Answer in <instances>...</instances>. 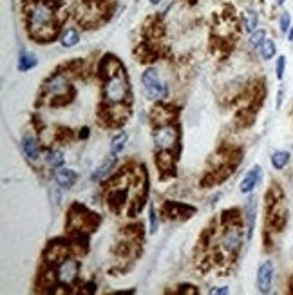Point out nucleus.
Wrapping results in <instances>:
<instances>
[{
    "label": "nucleus",
    "mask_w": 293,
    "mask_h": 295,
    "mask_svg": "<svg viewBox=\"0 0 293 295\" xmlns=\"http://www.w3.org/2000/svg\"><path fill=\"white\" fill-rule=\"evenodd\" d=\"M24 18L29 37L40 44H49L62 33L56 0H25Z\"/></svg>",
    "instance_id": "1"
},
{
    "label": "nucleus",
    "mask_w": 293,
    "mask_h": 295,
    "mask_svg": "<svg viewBox=\"0 0 293 295\" xmlns=\"http://www.w3.org/2000/svg\"><path fill=\"white\" fill-rule=\"evenodd\" d=\"M100 76L104 78L102 98H104L105 107L125 105L131 100V85H128L127 73L114 54H107L100 62Z\"/></svg>",
    "instance_id": "2"
},
{
    "label": "nucleus",
    "mask_w": 293,
    "mask_h": 295,
    "mask_svg": "<svg viewBox=\"0 0 293 295\" xmlns=\"http://www.w3.org/2000/svg\"><path fill=\"white\" fill-rule=\"evenodd\" d=\"M141 85H143L145 96L152 102H167L170 96V87L165 80L161 78L156 67H147L141 75Z\"/></svg>",
    "instance_id": "3"
},
{
    "label": "nucleus",
    "mask_w": 293,
    "mask_h": 295,
    "mask_svg": "<svg viewBox=\"0 0 293 295\" xmlns=\"http://www.w3.org/2000/svg\"><path fill=\"white\" fill-rule=\"evenodd\" d=\"M179 138H181V133H179L178 125L170 123V121L156 125V129L152 133V142L157 152L176 154L179 149Z\"/></svg>",
    "instance_id": "4"
},
{
    "label": "nucleus",
    "mask_w": 293,
    "mask_h": 295,
    "mask_svg": "<svg viewBox=\"0 0 293 295\" xmlns=\"http://www.w3.org/2000/svg\"><path fill=\"white\" fill-rule=\"evenodd\" d=\"M244 234L239 223H230L224 226L221 239H219V250L224 257H236L243 248Z\"/></svg>",
    "instance_id": "5"
},
{
    "label": "nucleus",
    "mask_w": 293,
    "mask_h": 295,
    "mask_svg": "<svg viewBox=\"0 0 293 295\" xmlns=\"http://www.w3.org/2000/svg\"><path fill=\"white\" fill-rule=\"evenodd\" d=\"M54 279L58 284L62 286H75L76 281L80 279V261L75 257H63L62 261L56 265L54 270Z\"/></svg>",
    "instance_id": "6"
},
{
    "label": "nucleus",
    "mask_w": 293,
    "mask_h": 295,
    "mask_svg": "<svg viewBox=\"0 0 293 295\" xmlns=\"http://www.w3.org/2000/svg\"><path fill=\"white\" fill-rule=\"evenodd\" d=\"M71 92V76L66 71H56L44 82V94L49 98H66Z\"/></svg>",
    "instance_id": "7"
},
{
    "label": "nucleus",
    "mask_w": 293,
    "mask_h": 295,
    "mask_svg": "<svg viewBox=\"0 0 293 295\" xmlns=\"http://www.w3.org/2000/svg\"><path fill=\"white\" fill-rule=\"evenodd\" d=\"M102 15H104V8L100 6L98 0H85V2H82V4L78 6L75 17L82 25L91 27V25L98 24Z\"/></svg>",
    "instance_id": "8"
},
{
    "label": "nucleus",
    "mask_w": 293,
    "mask_h": 295,
    "mask_svg": "<svg viewBox=\"0 0 293 295\" xmlns=\"http://www.w3.org/2000/svg\"><path fill=\"white\" fill-rule=\"evenodd\" d=\"M273 279H275V266L273 263L265 261L261 263L257 268V277H255V286L259 290V293H272L273 290Z\"/></svg>",
    "instance_id": "9"
},
{
    "label": "nucleus",
    "mask_w": 293,
    "mask_h": 295,
    "mask_svg": "<svg viewBox=\"0 0 293 295\" xmlns=\"http://www.w3.org/2000/svg\"><path fill=\"white\" fill-rule=\"evenodd\" d=\"M261 179H263V167H261V165H253L252 169H250V171L244 174V178L241 179V185H239L241 194L250 195L257 187H259Z\"/></svg>",
    "instance_id": "10"
},
{
    "label": "nucleus",
    "mask_w": 293,
    "mask_h": 295,
    "mask_svg": "<svg viewBox=\"0 0 293 295\" xmlns=\"http://www.w3.org/2000/svg\"><path fill=\"white\" fill-rule=\"evenodd\" d=\"M20 145H22V152H24V156L27 158L29 163H33V165L40 163V159H42L40 143H38V140L33 134H24Z\"/></svg>",
    "instance_id": "11"
},
{
    "label": "nucleus",
    "mask_w": 293,
    "mask_h": 295,
    "mask_svg": "<svg viewBox=\"0 0 293 295\" xmlns=\"http://www.w3.org/2000/svg\"><path fill=\"white\" fill-rule=\"evenodd\" d=\"M194 212V207L178 203V201H169V203L163 205V216H167V219H185V217H190Z\"/></svg>",
    "instance_id": "12"
},
{
    "label": "nucleus",
    "mask_w": 293,
    "mask_h": 295,
    "mask_svg": "<svg viewBox=\"0 0 293 295\" xmlns=\"http://www.w3.org/2000/svg\"><path fill=\"white\" fill-rule=\"evenodd\" d=\"M116 163H118V156L111 154L105 161L100 163L98 169H96V171L91 174V179L94 181V183H100V181H105L107 178H111V174L114 172V169H116Z\"/></svg>",
    "instance_id": "13"
},
{
    "label": "nucleus",
    "mask_w": 293,
    "mask_h": 295,
    "mask_svg": "<svg viewBox=\"0 0 293 295\" xmlns=\"http://www.w3.org/2000/svg\"><path fill=\"white\" fill-rule=\"evenodd\" d=\"M244 219H246V237L252 239L253 228H255V219H257V200L250 194L244 205Z\"/></svg>",
    "instance_id": "14"
},
{
    "label": "nucleus",
    "mask_w": 293,
    "mask_h": 295,
    "mask_svg": "<svg viewBox=\"0 0 293 295\" xmlns=\"http://www.w3.org/2000/svg\"><path fill=\"white\" fill-rule=\"evenodd\" d=\"M58 42L63 49H73L80 44V31L76 27H63L58 37Z\"/></svg>",
    "instance_id": "15"
},
{
    "label": "nucleus",
    "mask_w": 293,
    "mask_h": 295,
    "mask_svg": "<svg viewBox=\"0 0 293 295\" xmlns=\"http://www.w3.org/2000/svg\"><path fill=\"white\" fill-rule=\"evenodd\" d=\"M76 179H78V176H76V172L73 171V169H66V167H62V169H56L54 181H56L58 187L73 188V185L76 183Z\"/></svg>",
    "instance_id": "16"
},
{
    "label": "nucleus",
    "mask_w": 293,
    "mask_h": 295,
    "mask_svg": "<svg viewBox=\"0 0 293 295\" xmlns=\"http://www.w3.org/2000/svg\"><path fill=\"white\" fill-rule=\"evenodd\" d=\"M18 71L22 73H27L31 71V69H35V67L38 65V58L35 53H29V51H22L20 56H18Z\"/></svg>",
    "instance_id": "17"
},
{
    "label": "nucleus",
    "mask_w": 293,
    "mask_h": 295,
    "mask_svg": "<svg viewBox=\"0 0 293 295\" xmlns=\"http://www.w3.org/2000/svg\"><path fill=\"white\" fill-rule=\"evenodd\" d=\"M289 152L288 150H275V152L272 154V158H270V161H272V167L275 169V171H284L286 167L289 165Z\"/></svg>",
    "instance_id": "18"
},
{
    "label": "nucleus",
    "mask_w": 293,
    "mask_h": 295,
    "mask_svg": "<svg viewBox=\"0 0 293 295\" xmlns=\"http://www.w3.org/2000/svg\"><path fill=\"white\" fill-rule=\"evenodd\" d=\"M259 54L261 58L265 60V62H270V60H273L277 56V44L273 38H266L265 42H263V46L259 47Z\"/></svg>",
    "instance_id": "19"
},
{
    "label": "nucleus",
    "mask_w": 293,
    "mask_h": 295,
    "mask_svg": "<svg viewBox=\"0 0 293 295\" xmlns=\"http://www.w3.org/2000/svg\"><path fill=\"white\" fill-rule=\"evenodd\" d=\"M46 163L51 167V169H62L63 163H66V158H63V152L58 149H49L46 152Z\"/></svg>",
    "instance_id": "20"
},
{
    "label": "nucleus",
    "mask_w": 293,
    "mask_h": 295,
    "mask_svg": "<svg viewBox=\"0 0 293 295\" xmlns=\"http://www.w3.org/2000/svg\"><path fill=\"white\" fill-rule=\"evenodd\" d=\"M259 13L257 9H248L244 13V31L246 33H253L255 29H259Z\"/></svg>",
    "instance_id": "21"
},
{
    "label": "nucleus",
    "mask_w": 293,
    "mask_h": 295,
    "mask_svg": "<svg viewBox=\"0 0 293 295\" xmlns=\"http://www.w3.org/2000/svg\"><path fill=\"white\" fill-rule=\"evenodd\" d=\"M127 142H128V134L127 133H118L114 138H112V142H111V154L120 156V154L125 150V147H127Z\"/></svg>",
    "instance_id": "22"
},
{
    "label": "nucleus",
    "mask_w": 293,
    "mask_h": 295,
    "mask_svg": "<svg viewBox=\"0 0 293 295\" xmlns=\"http://www.w3.org/2000/svg\"><path fill=\"white\" fill-rule=\"evenodd\" d=\"M266 38H268V33H266L265 29H255L253 33H250V37H248V46L252 47V49H259Z\"/></svg>",
    "instance_id": "23"
},
{
    "label": "nucleus",
    "mask_w": 293,
    "mask_h": 295,
    "mask_svg": "<svg viewBox=\"0 0 293 295\" xmlns=\"http://www.w3.org/2000/svg\"><path fill=\"white\" fill-rule=\"evenodd\" d=\"M289 27H291V15H289V11H282L281 15H279V29H281L282 35H286L289 31Z\"/></svg>",
    "instance_id": "24"
},
{
    "label": "nucleus",
    "mask_w": 293,
    "mask_h": 295,
    "mask_svg": "<svg viewBox=\"0 0 293 295\" xmlns=\"http://www.w3.org/2000/svg\"><path fill=\"white\" fill-rule=\"evenodd\" d=\"M284 71H286V56L284 54H279L275 62V76L279 80L284 78Z\"/></svg>",
    "instance_id": "25"
},
{
    "label": "nucleus",
    "mask_w": 293,
    "mask_h": 295,
    "mask_svg": "<svg viewBox=\"0 0 293 295\" xmlns=\"http://www.w3.org/2000/svg\"><path fill=\"white\" fill-rule=\"evenodd\" d=\"M149 223H150V234H156L157 228H159V217H157V212H156V208L154 207H150Z\"/></svg>",
    "instance_id": "26"
},
{
    "label": "nucleus",
    "mask_w": 293,
    "mask_h": 295,
    "mask_svg": "<svg viewBox=\"0 0 293 295\" xmlns=\"http://www.w3.org/2000/svg\"><path fill=\"white\" fill-rule=\"evenodd\" d=\"M208 293H212V295H228L230 293V288L228 286H214V288L208 290Z\"/></svg>",
    "instance_id": "27"
},
{
    "label": "nucleus",
    "mask_w": 293,
    "mask_h": 295,
    "mask_svg": "<svg viewBox=\"0 0 293 295\" xmlns=\"http://www.w3.org/2000/svg\"><path fill=\"white\" fill-rule=\"evenodd\" d=\"M96 291V283L94 281H91V283H85L82 286V293H94Z\"/></svg>",
    "instance_id": "28"
},
{
    "label": "nucleus",
    "mask_w": 293,
    "mask_h": 295,
    "mask_svg": "<svg viewBox=\"0 0 293 295\" xmlns=\"http://www.w3.org/2000/svg\"><path fill=\"white\" fill-rule=\"evenodd\" d=\"M179 288H181V290H179L181 293H192V295L198 293V288H194L192 284H183V286H179Z\"/></svg>",
    "instance_id": "29"
},
{
    "label": "nucleus",
    "mask_w": 293,
    "mask_h": 295,
    "mask_svg": "<svg viewBox=\"0 0 293 295\" xmlns=\"http://www.w3.org/2000/svg\"><path fill=\"white\" fill-rule=\"evenodd\" d=\"M78 138L80 140H87L89 138V127H82V130L78 133Z\"/></svg>",
    "instance_id": "30"
},
{
    "label": "nucleus",
    "mask_w": 293,
    "mask_h": 295,
    "mask_svg": "<svg viewBox=\"0 0 293 295\" xmlns=\"http://www.w3.org/2000/svg\"><path fill=\"white\" fill-rule=\"evenodd\" d=\"M282 94H284V91L281 89V91H279V96H277V109H279L282 105Z\"/></svg>",
    "instance_id": "31"
},
{
    "label": "nucleus",
    "mask_w": 293,
    "mask_h": 295,
    "mask_svg": "<svg viewBox=\"0 0 293 295\" xmlns=\"http://www.w3.org/2000/svg\"><path fill=\"white\" fill-rule=\"evenodd\" d=\"M286 37H288V40H289V42H293V25L289 27V31L286 33Z\"/></svg>",
    "instance_id": "32"
},
{
    "label": "nucleus",
    "mask_w": 293,
    "mask_h": 295,
    "mask_svg": "<svg viewBox=\"0 0 293 295\" xmlns=\"http://www.w3.org/2000/svg\"><path fill=\"white\" fill-rule=\"evenodd\" d=\"M149 2H150L152 6H159L161 2H163V0H149Z\"/></svg>",
    "instance_id": "33"
},
{
    "label": "nucleus",
    "mask_w": 293,
    "mask_h": 295,
    "mask_svg": "<svg viewBox=\"0 0 293 295\" xmlns=\"http://www.w3.org/2000/svg\"><path fill=\"white\" fill-rule=\"evenodd\" d=\"M275 4H277V6H284V4H286V0H275Z\"/></svg>",
    "instance_id": "34"
}]
</instances>
